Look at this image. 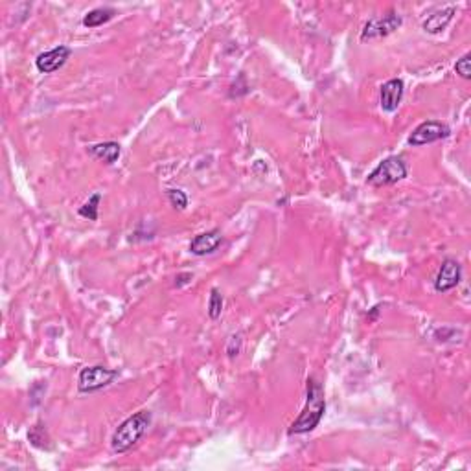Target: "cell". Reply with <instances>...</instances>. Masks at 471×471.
<instances>
[{"label":"cell","instance_id":"52a82bcc","mask_svg":"<svg viewBox=\"0 0 471 471\" xmlns=\"http://www.w3.org/2000/svg\"><path fill=\"white\" fill-rule=\"evenodd\" d=\"M462 280V265L453 258H446L442 261L440 271L436 275L435 280V291L436 293H447L455 289Z\"/></svg>","mask_w":471,"mask_h":471},{"label":"cell","instance_id":"30bf717a","mask_svg":"<svg viewBox=\"0 0 471 471\" xmlns=\"http://www.w3.org/2000/svg\"><path fill=\"white\" fill-rule=\"evenodd\" d=\"M223 243V234L217 229H212L208 232H203V234H197L190 243V252L195 254V256H206V254H212L214 251H217V247Z\"/></svg>","mask_w":471,"mask_h":471},{"label":"cell","instance_id":"277c9868","mask_svg":"<svg viewBox=\"0 0 471 471\" xmlns=\"http://www.w3.org/2000/svg\"><path fill=\"white\" fill-rule=\"evenodd\" d=\"M118 376H120L118 370L107 369V366H102V364L87 366V369H82V372L77 376V390L82 394H93V392L109 387Z\"/></svg>","mask_w":471,"mask_h":471},{"label":"cell","instance_id":"8992f818","mask_svg":"<svg viewBox=\"0 0 471 471\" xmlns=\"http://www.w3.org/2000/svg\"><path fill=\"white\" fill-rule=\"evenodd\" d=\"M401 26V17L394 11H390L387 15L374 17L364 24V30L361 31V41H372V39H381L390 33H394Z\"/></svg>","mask_w":471,"mask_h":471},{"label":"cell","instance_id":"7a4b0ae2","mask_svg":"<svg viewBox=\"0 0 471 471\" xmlns=\"http://www.w3.org/2000/svg\"><path fill=\"white\" fill-rule=\"evenodd\" d=\"M153 416L149 410H139L133 416H129L128 420H123L118 425L116 431L111 438V447L114 453H128L131 447H134L142 440V436L148 433Z\"/></svg>","mask_w":471,"mask_h":471},{"label":"cell","instance_id":"7c38bea8","mask_svg":"<svg viewBox=\"0 0 471 471\" xmlns=\"http://www.w3.org/2000/svg\"><path fill=\"white\" fill-rule=\"evenodd\" d=\"M88 153L93 155L94 159L103 160L105 164H114L120 155H122V148L118 142H102L94 144V146H88Z\"/></svg>","mask_w":471,"mask_h":471},{"label":"cell","instance_id":"ac0fdd59","mask_svg":"<svg viewBox=\"0 0 471 471\" xmlns=\"http://www.w3.org/2000/svg\"><path fill=\"white\" fill-rule=\"evenodd\" d=\"M455 72L462 79H470L471 77V54H464L461 59H456Z\"/></svg>","mask_w":471,"mask_h":471},{"label":"cell","instance_id":"d6986e66","mask_svg":"<svg viewBox=\"0 0 471 471\" xmlns=\"http://www.w3.org/2000/svg\"><path fill=\"white\" fill-rule=\"evenodd\" d=\"M240 348H241V339L240 337H232L231 343H229V348H226V352H229V355H231V357H234V355H238V353H240Z\"/></svg>","mask_w":471,"mask_h":471},{"label":"cell","instance_id":"ffe728a7","mask_svg":"<svg viewBox=\"0 0 471 471\" xmlns=\"http://www.w3.org/2000/svg\"><path fill=\"white\" fill-rule=\"evenodd\" d=\"M379 307H381V306H374V307H372V311L369 313L370 321H376V317H378V313H379Z\"/></svg>","mask_w":471,"mask_h":471},{"label":"cell","instance_id":"9a60e30c","mask_svg":"<svg viewBox=\"0 0 471 471\" xmlns=\"http://www.w3.org/2000/svg\"><path fill=\"white\" fill-rule=\"evenodd\" d=\"M223 313V295L219 293L217 287H212L210 300H208V317L212 321H217Z\"/></svg>","mask_w":471,"mask_h":471},{"label":"cell","instance_id":"4fadbf2b","mask_svg":"<svg viewBox=\"0 0 471 471\" xmlns=\"http://www.w3.org/2000/svg\"><path fill=\"white\" fill-rule=\"evenodd\" d=\"M114 15H116V10H113V8H96V10L88 11L87 15L83 17V26L98 28V26H103L107 24L109 21H113Z\"/></svg>","mask_w":471,"mask_h":471},{"label":"cell","instance_id":"8fae6325","mask_svg":"<svg viewBox=\"0 0 471 471\" xmlns=\"http://www.w3.org/2000/svg\"><path fill=\"white\" fill-rule=\"evenodd\" d=\"M455 11H456L455 6H447L444 10L435 11V13L427 17V21L424 22V30L427 31V33H433V36H435V33H440V31L446 30L447 24L453 21Z\"/></svg>","mask_w":471,"mask_h":471},{"label":"cell","instance_id":"6da1fadb","mask_svg":"<svg viewBox=\"0 0 471 471\" xmlns=\"http://www.w3.org/2000/svg\"><path fill=\"white\" fill-rule=\"evenodd\" d=\"M324 412H326V400H324L323 387L315 381V378H309L306 385V405L287 431L289 436L311 433L315 427H318Z\"/></svg>","mask_w":471,"mask_h":471},{"label":"cell","instance_id":"e0dca14e","mask_svg":"<svg viewBox=\"0 0 471 471\" xmlns=\"http://www.w3.org/2000/svg\"><path fill=\"white\" fill-rule=\"evenodd\" d=\"M166 195H168V199H169V203H171V206H173V208H177V210H185L186 206H188V195H186L183 190L168 188V190H166Z\"/></svg>","mask_w":471,"mask_h":471},{"label":"cell","instance_id":"5bb4252c","mask_svg":"<svg viewBox=\"0 0 471 471\" xmlns=\"http://www.w3.org/2000/svg\"><path fill=\"white\" fill-rule=\"evenodd\" d=\"M28 440L31 442V446L39 447V449H50V438L47 435V429L41 424L31 427V431L28 433Z\"/></svg>","mask_w":471,"mask_h":471},{"label":"cell","instance_id":"ba28073f","mask_svg":"<svg viewBox=\"0 0 471 471\" xmlns=\"http://www.w3.org/2000/svg\"><path fill=\"white\" fill-rule=\"evenodd\" d=\"M405 85L400 77H394V79H389L385 82L379 88V105L383 109L385 113H396L398 107H400L401 100H403Z\"/></svg>","mask_w":471,"mask_h":471},{"label":"cell","instance_id":"3957f363","mask_svg":"<svg viewBox=\"0 0 471 471\" xmlns=\"http://www.w3.org/2000/svg\"><path fill=\"white\" fill-rule=\"evenodd\" d=\"M409 175V169L407 164L401 157H387L385 160H381L378 166H376L372 171L366 177V185L374 186V188H383V186L396 185L403 180L405 177Z\"/></svg>","mask_w":471,"mask_h":471},{"label":"cell","instance_id":"9c48e42d","mask_svg":"<svg viewBox=\"0 0 471 471\" xmlns=\"http://www.w3.org/2000/svg\"><path fill=\"white\" fill-rule=\"evenodd\" d=\"M70 56H72L70 48L65 47V45H59V47L52 48V50L39 54L36 59V67L41 74H52V72H56L61 67H65V63L68 61V57Z\"/></svg>","mask_w":471,"mask_h":471},{"label":"cell","instance_id":"2e32d148","mask_svg":"<svg viewBox=\"0 0 471 471\" xmlns=\"http://www.w3.org/2000/svg\"><path fill=\"white\" fill-rule=\"evenodd\" d=\"M100 201H102V194H94L91 199L85 203V205L77 210V214L85 217L88 221H96L98 219V205H100Z\"/></svg>","mask_w":471,"mask_h":471},{"label":"cell","instance_id":"5b68a950","mask_svg":"<svg viewBox=\"0 0 471 471\" xmlns=\"http://www.w3.org/2000/svg\"><path fill=\"white\" fill-rule=\"evenodd\" d=\"M451 134V129L447 123L438 122V120H427V122H422L418 128L410 133L409 137V146L412 148H420V146H425V144H433L438 142V140L447 139Z\"/></svg>","mask_w":471,"mask_h":471}]
</instances>
